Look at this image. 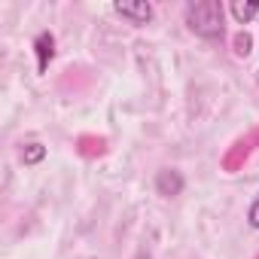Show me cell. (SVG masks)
<instances>
[{"mask_svg": "<svg viewBox=\"0 0 259 259\" xmlns=\"http://www.w3.org/2000/svg\"><path fill=\"white\" fill-rule=\"evenodd\" d=\"M43 159H46V147H43V144L34 141V144H25V147H22V162H25V165H40Z\"/></svg>", "mask_w": 259, "mask_h": 259, "instance_id": "7", "label": "cell"}, {"mask_svg": "<svg viewBox=\"0 0 259 259\" xmlns=\"http://www.w3.org/2000/svg\"><path fill=\"white\" fill-rule=\"evenodd\" d=\"M34 55H37V73H46L49 61L55 58V34L52 31H40L34 37Z\"/></svg>", "mask_w": 259, "mask_h": 259, "instance_id": "4", "label": "cell"}, {"mask_svg": "<svg viewBox=\"0 0 259 259\" xmlns=\"http://www.w3.org/2000/svg\"><path fill=\"white\" fill-rule=\"evenodd\" d=\"M232 52H235L238 58H247V55L253 52V37H250L247 31H238V34L232 37Z\"/></svg>", "mask_w": 259, "mask_h": 259, "instance_id": "6", "label": "cell"}, {"mask_svg": "<svg viewBox=\"0 0 259 259\" xmlns=\"http://www.w3.org/2000/svg\"><path fill=\"white\" fill-rule=\"evenodd\" d=\"M183 19H186V28L201 40H223L226 37V10H223L220 0H195V4H186Z\"/></svg>", "mask_w": 259, "mask_h": 259, "instance_id": "1", "label": "cell"}, {"mask_svg": "<svg viewBox=\"0 0 259 259\" xmlns=\"http://www.w3.org/2000/svg\"><path fill=\"white\" fill-rule=\"evenodd\" d=\"M113 13L119 19H125L128 25H135V28L150 25L153 16H156V10H153L150 0H135V4H122V0H119V4H113Z\"/></svg>", "mask_w": 259, "mask_h": 259, "instance_id": "2", "label": "cell"}, {"mask_svg": "<svg viewBox=\"0 0 259 259\" xmlns=\"http://www.w3.org/2000/svg\"><path fill=\"white\" fill-rule=\"evenodd\" d=\"M229 10H232L238 25H247V22H253L259 16V0H232Z\"/></svg>", "mask_w": 259, "mask_h": 259, "instance_id": "5", "label": "cell"}, {"mask_svg": "<svg viewBox=\"0 0 259 259\" xmlns=\"http://www.w3.org/2000/svg\"><path fill=\"white\" fill-rule=\"evenodd\" d=\"M247 226L250 229H259V195L250 201V207H247Z\"/></svg>", "mask_w": 259, "mask_h": 259, "instance_id": "8", "label": "cell"}, {"mask_svg": "<svg viewBox=\"0 0 259 259\" xmlns=\"http://www.w3.org/2000/svg\"><path fill=\"white\" fill-rule=\"evenodd\" d=\"M183 186H186V180H183V174L177 168H162L156 174V192L162 198H177L183 192Z\"/></svg>", "mask_w": 259, "mask_h": 259, "instance_id": "3", "label": "cell"}]
</instances>
